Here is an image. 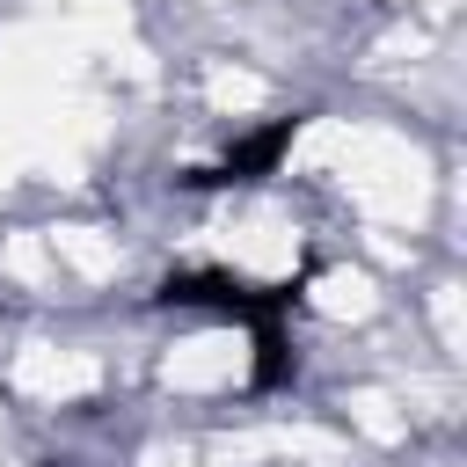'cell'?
I'll list each match as a JSON object with an SVG mask.
<instances>
[{"instance_id":"obj_2","label":"cell","mask_w":467,"mask_h":467,"mask_svg":"<svg viewBox=\"0 0 467 467\" xmlns=\"http://www.w3.org/2000/svg\"><path fill=\"white\" fill-rule=\"evenodd\" d=\"M292 131H299V117H277V124H263L255 139H241L226 161H212V168H190L182 182L190 190H219V182H263L277 161H285V146H292Z\"/></svg>"},{"instance_id":"obj_1","label":"cell","mask_w":467,"mask_h":467,"mask_svg":"<svg viewBox=\"0 0 467 467\" xmlns=\"http://www.w3.org/2000/svg\"><path fill=\"white\" fill-rule=\"evenodd\" d=\"M153 299H168V306H219V314L248 321L255 328V387L285 379V328L277 321L299 306V277L292 285H241L226 270H168Z\"/></svg>"}]
</instances>
